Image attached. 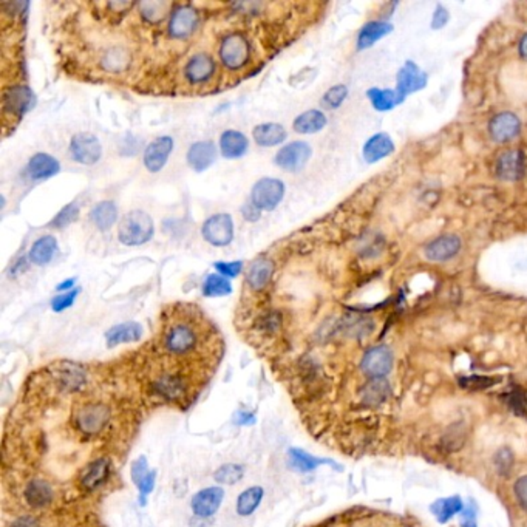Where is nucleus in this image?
Instances as JSON below:
<instances>
[{
    "instance_id": "1",
    "label": "nucleus",
    "mask_w": 527,
    "mask_h": 527,
    "mask_svg": "<svg viewBox=\"0 0 527 527\" xmlns=\"http://www.w3.org/2000/svg\"><path fill=\"white\" fill-rule=\"evenodd\" d=\"M155 234L152 217L144 211L127 212L119 223L118 237L124 246H141L149 243Z\"/></svg>"
},
{
    "instance_id": "2",
    "label": "nucleus",
    "mask_w": 527,
    "mask_h": 527,
    "mask_svg": "<svg viewBox=\"0 0 527 527\" xmlns=\"http://www.w3.org/2000/svg\"><path fill=\"white\" fill-rule=\"evenodd\" d=\"M284 183L277 178H262L250 191V203L260 211H274L284 198Z\"/></svg>"
},
{
    "instance_id": "3",
    "label": "nucleus",
    "mask_w": 527,
    "mask_h": 527,
    "mask_svg": "<svg viewBox=\"0 0 527 527\" xmlns=\"http://www.w3.org/2000/svg\"><path fill=\"white\" fill-rule=\"evenodd\" d=\"M218 53L224 67L229 70H240L248 64L250 56L249 42L243 34H229L221 40Z\"/></svg>"
},
{
    "instance_id": "4",
    "label": "nucleus",
    "mask_w": 527,
    "mask_h": 527,
    "mask_svg": "<svg viewBox=\"0 0 527 527\" xmlns=\"http://www.w3.org/2000/svg\"><path fill=\"white\" fill-rule=\"evenodd\" d=\"M201 235L207 243L217 248L228 246L234 240V221L229 213H215L207 218L201 228Z\"/></svg>"
},
{
    "instance_id": "5",
    "label": "nucleus",
    "mask_w": 527,
    "mask_h": 527,
    "mask_svg": "<svg viewBox=\"0 0 527 527\" xmlns=\"http://www.w3.org/2000/svg\"><path fill=\"white\" fill-rule=\"evenodd\" d=\"M198 345V333L195 331V328L189 323L184 322H178L175 325H172L166 337H164V347L172 354H177V356H181V354H187L196 348Z\"/></svg>"
},
{
    "instance_id": "6",
    "label": "nucleus",
    "mask_w": 527,
    "mask_h": 527,
    "mask_svg": "<svg viewBox=\"0 0 527 527\" xmlns=\"http://www.w3.org/2000/svg\"><path fill=\"white\" fill-rule=\"evenodd\" d=\"M311 150L309 144L304 141H294L289 143L275 153L274 162L275 166H279L283 170L288 172H297L306 166V162L311 158Z\"/></svg>"
},
{
    "instance_id": "7",
    "label": "nucleus",
    "mask_w": 527,
    "mask_h": 527,
    "mask_svg": "<svg viewBox=\"0 0 527 527\" xmlns=\"http://www.w3.org/2000/svg\"><path fill=\"white\" fill-rule=\"evenodd\" d=\"M70 153L76 162L94 166L102 157V145L94 135L77 133L70 141Z\"/></svg>"
},
{
    "instance_id": "8",
    "label": "nucleus",
    "mask_w": 527,
    "mask_h": 527,
    "mask_svg": "<svg viewBox=\"0 0 527 527\" xmlns=\"http://www.w3.org/2000/svg\"><path fill=\"white\" fill-rule=\"evenodd\" d=\"M393 367V353L388 347H375L362 357L360 368L371 379H385Z\"/></svg>"
},
{
    "instance_id": "9",
    "label": "nucleus",
    "mask_w": 527,
    "mask_h": 527,
    "mask_svg": "<svg viewBox=\"0 0 527 527\" xmlns=\"http://www.w3.org/2000/svg\"><path fill=\"white\" fill-rule=\"evenodd\" d=\"M427 85V74L421 70V68L411 62V60H407L402 67L399 73H397V79H396V93L397 96L404 99L409 96V94L422 90Z\"/></svg>"
},
{
    "instance_id": "10",
    "label": "nucleus",
    "mask_w": 527,
    "mask_h": 527,
    "mask_svg": "<svg viewBox=\"0 0 527 527\" xmlns=\"http://www.w3.org/2000/svg\"><path fill=\"white\" fill-rule=\"evenodd\" d=\"M198 28V13L191 5H179L170 14L169 34L174 39L191 38Z\"/></svg>"
},
{
    "instance_id": "11",
    "label": "nucleus",
    "mask_w": 527,
    "mask_h": 527,
    "mask_svg": "<svg viewBox=\"0 0 527 527\" xmlns=\"http://www.w3.org/2000/svg\"><path fill=\"white\" fill-rule=\"evenodd\" d=\"M36 98L27 85H14L4 91V111L5 115H13V118H22L28 110L33 109Z\"/></svg>"
},
{
    "instance_id": "12",
    "label": "nucleus",
    "mask_w": 527,
    "mask_h": 527,
    "mask_svg": "<svg viewBox=\"0 0 527 527\" xmlns=\"http://www.w3.org/2000/svg\"><path fill=\"white\" fill-rule=\"evenodd\" d=\"M174 138L172 136H158L145 147L144 150V166L150 174H158L164 169L166 162L174 150Z\"/></svg>"
},
{
    "instance_id": "13",
    "label": "nucleus",
    "mask_w": 527,
    "mask_h": 527,
    "mask_svg": "<svg viewBox=\"0 0 527 527\" xmlns=\"http://www.w3.org/2000/svg\"><path fill=\"white\" fill-rule=\"evenodd\" d=\"M521 132V121L512 111H501L489 123L490 138L497 143H509Z\"/></svg>"
},
{
    "instance_id": "14",
    "label": "nucleus",
    "mask_w": 527,
    "mask_h": 527,
    "mask_svg": "<svg viewBox=\"0 0 527 527\" xmlns=\"http://www.w3.org/2000/svg\"><path fill=\"white\" fill-rule=\"evenodd\" d=\"M497 175L504 181H518L526 175V157L521 150H507L497 161Z\"/></svg>"
},
{
    "instance_id": "15",
    "label": "nucleus",
    "mask_w": 527,
    "mask_h": 527,
    "mask_svg": "<svg viewBox=\"0 0 527 527\" xmlns=\"http://www.w3.org/2000/svg\"><path fill=\"white\" fill-rule=\"evenodd\" d=\"M109 418H110V411L106 405L91 404L77 413L76 424L84 431V433L93 435V433H98V431L107 424Z\"/></svg>"
},
{
    "instance_id": "16",
    "label": "nucleus",
    "mask_w": 527,
    "mask_h": 527,
    "mask_svg": "<svg viewBox=\"0 0 527 527\" xmlns=\"http://www.w3.org/2000/svg\"><path fill=\"white\" fill-rule=\"evenodd\" d=\"M224 498V490L220 487H206L192 498V511L195 516L211 518L218 511Z\"/></svg>"
},
{
    "instance_id": "17",
    "label": "nucleus",
    "mask_w": 527,
    "mask_h": 527,
    "mask_svg": "<svg viewBox=\"0 0 527 527\" xmlns=\"http://www.w3.org/2000/svg\"><path fill=\"white\" fill-rule=\"evenodd\" d=\"M461 240L460 237L447 234L430 241L426 248V257L430 262H448L460 254Z\"/></svg>"
},
{
    "instance_id": "18",
    "label": "nucleus",
    "mask_w": 527,
    "mask_h": 527,
    "mask_svg": "<svg viewBox=\"0 0 527 527\" xmlns=\"http://www.w3.org/2000/svg\"><path fill=\"white\" fill-rule=\"evenodd\" d=\"M213 72H215L213 59L207 53H203V51L189 59L184 68L186 79L192 85H200L207 82L212 77Z\"/></svg>"
},
{
    "instance_id": "19",
    "label": "nucleus",
    "mask_w": 527,
    "mask_h": 527,
    "mask_svg": "<svg viewBox=\"0 0 527 527\" xmlns=\"http://www.w3.org/2000/svg\"><path fill=\"white\" fill-rule=\"evenodd\" d=\"M215 158H217V149L212 141H198L194 143L191 147H189L187 155H186V161L189 164V167L195 170L196 174H201V172L209 169Z\"/></svg>"
},
{
    "instance_id": "20",
    "label": "nucleus",
    "mask_w": 527,
    "mask_h": 527,
    "mask_svg": "<svg viewBox=\"0 0 527 527\" xmlns=\"http://www.w3.org/2000/svg\"><path fill=\"white\" fill-rule=\"evenodd\" d=\"M59 161L48 153H36L27 164V177L33 181L47 179L59 174Z\"/></svg>"
},
{
    "instance_id": "21",
    "label": "nucleus",
    "mask_w": 527,
    "mask_h": 527,
    "mask_svg": "<svg viewBox=\"0 0 527 527\" xmlns=\"http://www.w3.org/2000/svg\"><path fill=\"white\" fill-rule=\"evenodd\" d=\"M394 152V143L387 133H376L370 138V140L364 144V160L370 164L381 161Z\"/></svg>"
},
{
    "instance_id": "22",
    "label": "nucleus",
    "mask_w": 527,
    "mask_h": 527,
    "mask_svg": "<svg viewBox=\"0 0 527 527\" xmlns=\"http://www.w3.org/2000/svg\"><path fill=\"white\" fill-rule=\"evenodd\" d=\"M274 275V263L267 258H258L250 263L248 274H246V283L253 291H263L267 284L271 283V279Z\"/></svg>"
},
{
    "instance_id": "23",
    "label": "nucleus",
    "mask_w": 527,
    "mask_h": 527,
    "mask_svg": "<svg viewBox=\"0 0 527 527\" xmlns=\"http://www.w3.org/2000/svg\"><path fill=\"white\" fill-rule=\"evenodd\" d=\"M249 149V141L245 133L238 131H226L220 136V150L224 158H241Z\"/></svg>"
},
{
    "instance_id": "24",
    "label": "nucleus",
    "mask_w": 527,
    "mask_h": 527,
    "mask_svg": "<svg viewBox=\"0 0 527 527\" xmlns=\"http://www.w3.org/2000/svg\"><path fill=\"white\" fill-rule=\"evenodd\" d=\"M143 337V326L136 322H126L115 325L106 333L107 347L113 348L121 343H131L140 340Z\"/></svg>"
},
{
    "instance_id": "25",
    "label": "nucleus",
    "mask_w": 527,
    "mask_h": 527,
    "mask_svg": "<svg viewBox=\"0 0 527 527\" xmlns=\"http://www.w3.org/2000/svg\"><path fill=\"white\" fill-rule=\"evenodd\" d=\"M110 475V464L107 460H96L81 473V486L85 490H96L107 481Z\"/></svg>"
},
{
    "instance_id": "26",
    "label": "nucleus",
    "mask_w": 527,
    "mask_h": 527,
    "mask_svg": "<svg viewBox=\"0 0 527 527\" xmlns=\"http://www.w3.org/2000/svg\"><path fill=\"white\" fill-rule=\"evenodd\" d=\"M254 141L260 147H274L287 140V128L277 123H265L253 131Z\"/></svg>"
},
{
    "instance_id": "27",
    "label": "nucleus",
    "mask_w": 527,
    "mask_h": 527,
    "mask_svg": "<svg viewBox=\"0 0 527 527\" xmlns=\"http://www.w3.org/2000/svg\"><path fill=\"white\" fill-rule=\"evenodd\" d=\"M393 31V27L384 21H371L365 23L357 36V50H367L373 47L377 40H381L387 34Z\"/></svg>"
},
{
    "instance_id": "28",
    "label": "nucleus",
    "mask_w": 527,
    "mask_h": 527,
    "mask_svg": "<svg viewBox=\"0 0 527 527\" xmlns=\"http://www.w3.org/2000/svg\"><path fill=\"white\" fill-rule=\"evenodd\" d=\"M57 253V241L53 235H44L34 241L30 249V260L38 266H45Z\"/></svg>"
},
{
    "instance_id": "29",
    "label": "nucleus",
    "mask_w": 527,
    "mask_h": 527,
    "mask_svg": "<svg viewBox=\"0 0 527 527\" xmlns=\"http://www.w3.org/2000/svg\"><path fill=\"white\" fill-rule=\"evenodd\" d=\"M25 499L34 509H42L53 499V489L44 479H33L25 489Z\"/></svg>"
},
{
    "instance_id": "30",
    "label": "nucleus",
    "mask_w": 527,
    "mask_h": 527,
    "mask_svg": "<svg viewBox=\"0 0 527 527\" xmlns=\"http://www.w3.org/2000/svg\"><path fill=\"white\" fill-rule=\"evenodd\" d=\"M326 126V116L321 110H306L294 119V131L301 135L317 133Z\"/></svg>"
},
{
    "instance_id": "31",
    "label": "nucleus",
    "mask_w": 527,
    "mask_h": 527,
    "mask_svg": "<svg viewBox=\"0 0 527 527\" xmlns=\"http://www.w3.org/2000/svg\"><path fill=\"white\" fill-rule=\"evenodd\" d=\"M90 218L99 231H109L118 220V207L110 200L99 201L93 206Z\"/></svg>"
},
{
    "instance_id": "32",
    "label": "nucleus",
    "mask_w": 527,
    "mask_h": 527,
    "mask_svg": "<svg viewBox=\"0 0 527 527\" xmlns=\"http://www.w3.org/2000/svg\"><path fill=\"white\" fill-rule=\"evenodd\" d=\"M390 384L385 379H371V381L362 388V401L370 407H377L390 397Z\"/></svg>"
},
{
    "instance_id": "33",
    "label": "nucleus",
    "mask_w": 527,
    "mask_h": 527,
    "mask_svg": "<svg viewBox=\"0 0 527 527\" xmlns=\"http://www.w3.org/2000/svg\"><path fill=\"white\" fill-rule=\"evenodd\" d=\"M288 456H289L291 467L294 470H299V472H304V473L313 472L317 467H321V465H323V464H330L334 467L333 461L323 460V457H316L313 455L306 453L305 450H301V448H289Z\"/></svg>"
},
{
    "instance_id": "34",
    "label": "nucleus",
    "mask_w": 527,
    "mask_h": 527,
    "mask_svg": "<svg viewBox=\"0 0 527 527\" xmlns=\"http://www.w3.org/2000/svg\"><path fill=\"white\" fill-rule=\"evenodd\" d=\"M461 511H464V503L460 497L443 498L431 504V514L435 515V518L439 523H447L450 518H453Z\"/></svg>"
},
{
    "instance_id": "35",
    "label": "nucleus",
    "mask_w": 527,
    "mask_h": 527,
    "mask_svg": "<svg viewBox=\"0 0 527 527\" xmlns=\"http://www.w3.org/2000/svg\"><path fill=\"white\" fill-rule=\"evenodd\" d=\"M367 96L371 102V106L375 107L377 111H390L393 110L397 104H401V98L397 96L396 90H385V89H370L367 91Z\"/></svg>"
},
{
    "instance_id": "36",
    "label": "nucleus",
    "mask_w": 527,
    "mask_h": 527,
    "mask_svg": "<svg viewBox=\"0 0 527 527\" xmlns=\"http://www.w3.org/2000/svg\"><path fill=\"white\" fill-rule=\"evenodd\" d=\"M265 492L262 487L254 486L245 492H241L237 498V514L240 516H249L255 512V509L260 506Z\"/></svg>"
},
{
    "instance_id": "37",
    "label": "nucleus",
    "mask_w": 527,
    "mask_h": 527,
    "mask_svg": "<svg viewBox=\"0 0 527 527\" xmlns=\"http://www.w3.org/2000/svg\"><path fill=\"white\" fill-rule=\"evenodd\" d=\"M232 292L231 282L220 274H209L203 282V294L206 297H224Z\"/></svg>"
},
{
    "instance_id": "38",
    "label": "nucleus",
    "mask_w": 527,
    "mask_h": 527,
    "mask_svg": "<svg viewBox=\"0 0 527 527\" xmlns=\"http://www.w3.org/2000/svg\"><path fill=\"white\" fill-rule=\"evenodd\" d=\"M155 390H157L166 399H178V397L184 393V384L177 376H162L155 384Z\"/></svg>"
},
{
    "instance_id": "39",
    "label": "nucleus",
    "mask_w": 527,
    "mask_h": 527,
    "mask_svg": "<svg viewBox=\"0 0 527 527\" xmlns=\"http://www.w3.org/2000/svg\"><path fill=\"white\" fill-rule=\"evenodd\" d=\"M245 477V467L241 464H224L215 472L213 478L220 484H226V486H232L237 484Z\"/></svg>"
},
{
    "instance_id": "40",
    "label": "nucleus",
    "mask_w": 527,
    "mask_h": 527,
    "mask_svg": "<svg viewBox=\"0 0 527 527\" xmlns=\"http://www.w3.org/2000/svg\"><path fill=\"white\" fill-rule=\"evenodd\" d=\"M79 213H81L79 206H77L76 203L67 204L55 215V218L50 221L48 226L53 229H64L79 218Z\"/></svg>"
},
{
    "instance_id": "41",
    "label": "nucleus",
    "mask_w": 527,
    "mask_h": 527,
    "mask_svg": "<svg viewBox=\"0 0 527 527\" xmlns=\"http://www.w3.org/2000/svg\"><path fill=\"white\" fill-rule=\"evenodd\" d=\"M347 96H348V89L345 87L343 84H339V85H334V87H331L323 94L322 102H323V106L328 109H339L345 102V99H347Z\"/></svg>"
},
{
    "instance_id": "42",
    "label": "nucleus",
    "mask_w": 527,
    "mask_h": 527,
    "mask_svg": "<svg viewBox=\"0 0 527 527\" xmlns=\"http://www.w3.org/2000/svg\"><path fill=\"white\" fill-rule=\"evenodd\" d=\"M140 11L147 22L157 23L166 16V13H164L166 11V5L160 2H144L140 4Z\"/></svg>"
},
{
    "instance_id": "43",
    "label": "nucleus",
    "mask_w": 527,
    "mask_h": 527,
    "mask_svg": "<svg viewBox=\"0 0 527 527\" xmlns=\"http://www.w3.org/2000/svg\"><path fill=\"white\" fill-rule=\"evenodd\" d=\"M77 294H79V289H72L68 292L57 294V296L51 300V309H53L55 313H62V311L72 308L76 301Z\"/></svg>"
},
{
    "instance_id": "44",
    "label": "nucleus",
    "mask_w": 527,
    "mask_h": 527,
    "mask_svg": "<svg viewBox=\"0 0 527 527\" xmlns=\"http://www.w3.org/2000/svg\"><path fill=\"white\" fill-rule=\"evenodd\" d=\"M494 462H495L498 473L503 475V477H507L514 467V455L511 450H509V448H501V450L495 455Z\"/></svg>"
},
{
    "instance_id": "45",
    "label": "nucleus",
    "mask_w": 527,
    "mask_h": 527,
    "mask_svg": "<svg viewBox=\"0 0 527 527\" xmlns=\"http://www.w3.org/2000/svg\"><path fill=\"white\" fill-rule=\"evenodd\" d=\"M155 481H157V472L149 470V473H147L145 477L141 479V482L136 486L138 490H140V495H141V506L145 504V497H149L153 492Z\"/></svg>"
},
{
    "instance_id": "46",
    "label": "nucleus",
    "mask_w": 527,
    "mask_h": 527,
    "mask_svg": "<svg viewBox=\"0 0 527 527\" xmlns=\"http://www.w3.org/2000/svg\"><path fill=\"white\" fill-rule=\"evenodd\" d=\"M215 270L220 272L223 277H237L243 270V262H218L215 263Z\"/></svg>"
},
{
    "instance_id": "47",
    "label": "nucleus",
    "mask_w": 527,
    "mask_h": 527,
    "mask_svg": "<svg viewBox=\"0 0 527 527\" xmlns=\"http://www.w3.org/2000/svg\"><path fill=\"white\" fill-rule=\"evenodd\" d=\"M126 62H127L126 55L119 50H111L106 55V57H104V64L107 65L109 70H113V72H118L119 68H123Z\"/></svg>"
},
{
    "instance_id": "48",
    "label": "nucleus",
    "mask_w": 527,
    "mask_h": 527,
    "mask_svg": "<svg viewBox=\"0 0 527 527\" xmlns=\"http://www.w3.org/2000/svg\"><path fill=\"white\" fill-rule=\"evenodd\" d=\"M147 473H149V465H147V460L144 456L138 457V460L132 464V470H131L132 481L138 486V484L141 482V479L145 477Z\"/></svg>"
},
{
    "instance_id": "49",
    "label": "nucleus",
    "mask_w": 527,
    "mask_h": 527,
    "mask_svg": "<svg viewBox=\"0 0 527 527\" xmlns=\"http://www.w3.org/2000/svg\"><path fill=\"white\" fill-rule=\"evenodd\" d=\"M448 19H450V14H448L447 8H444L443 5H438L435 8L433 17H431V28H433V30L444 28L445 25L448 23Z\"/></svg>"
},
{
    "instance_id": "50",
    "label": "nucleus",
    "mask_w": 527,
    "mask_h": 527,
    "mask_svg": "<svg viewBox=\"0 0 527 527\" xmlns=\"http://www.w3.org/2000/svg\"><path fill=\"white\" fill-rule=\"evenodd\" d=\"M515 497L518 499V503L527 511V475L526 477H521L520 479H516L515 482Z\"/></svg>"
},
{
    "instance_id": "51",
    "label": "nucleus",
    "mask_w": 527,
    "mask_h": 527,
    "mask_svg": "<svg viewBox=\"0 0 527 527\" xmlns=\"http://www.w3.org/2000/svg\"><path fill=\"white\" fill-rule=\"evenodd\" d=\"M141 145V141L136 140V136H126L123 143H121L119 145V152L123 155H127V157H131V155H135L138 153V147Z\"/></svg>"
},
{
    "instance_id": "52",
    "label": "nucleus",
    "mask_w": 527,
    "mask_h": 527,
    "mask_svg": "<svg viewBox=\"0 0 527 527\" xmlns=\"http://www.w3.org/2000/svg\"><path fill=\"white\" fill-rule=\"evenodd\" d=\"M241 213H243V218L249 223H255L262 218V211L257 209L253 203H248L241 207Z\"/></svg>"
},
{
    "instance_id": "53",
    "label": "nucleus",
    "mask_w": 527,
    "mask_h": 527,
    "mask_svg": "<svg viewBox=\"0 0 527 527\" xmlns=\"http://www.w3.org/2000/svg\"><path fill=\"white\" fill-rule=\"evenodd\" d=\"M235 426H254L255 424V416L249 411H237L234 416Z\"/></svg>"
},
{
    "instance_id": "54",
    "label": "nucleus",
    "mask_w": 527,
    "mask_h": 527,
    "mask_svg": "<svg viewBox=\"0 0 527 527\" xmlns=\"http://www.w3.org/2000/svg\"><path fill=\"white\" fill-rule=\"evenodd\" d=\"M10 527H39V523L33 516H22L19 520H16Z\"/></svg>"
},
{
    "instance_id": "55",
    "label": "nucleus",
    "mask_w": 527,
    "mask_h": 527,
    "mask_svg": "<svg viewBox=\"0 0 527 527\" xmlns=\"http://www.w3.org/2000/svg\"><path fill=\"white\" fill-rule=\"evenodd\" d=\"M27 266H28L27 258H25V257H21L19 260H17V262L14 263L13 270H11V275H13V277H16V275H19V274L25 272V270H27Z\"/></svg>"
},
{
    "instance_id": "56",
    "label": "nucleus",
    "mask_w": 527,
    "mask_h": 527,
    "mask_svg": "<svg viewBox=\"0 0 527 527\" xmlns=\"http://www.w3.org/2000/svg\"><path fill=\"white\" fill-rule=\"evenodd\" d=\"M76 283V279H68V280H65V282H60L59 284H57V287H56V291H59V292H68V289H70L72 291V288H73V284Z\"/></svg>"
},
{
    "instance_id": "57",
    "label": "nucleus",
    "mask_w": 527,
    "mask_h": 527,
    "mask_svg": "<svg viewBox=\"0 0 527 527\" xmlns=\"http://www.w3.org/2000/svg\"><path fill=\"white\" fill-rule=\"evenodd\" d=\"M520 55L523 59L527 60V33L521 38L520 40Z\"/></svg>"
},
{
    "instance_id": "58",
    "label": "nucleus",
    "mask_w": 527,
    "mask_h": 527,
    "mask_svg": "<svg viewBox=\"0 0 527 527\" xmlns=\"http://www.w3.org/2000/svg\"><path fill=\"white\" fill-rule=\"evenodd\" d=\"M462 527H477V523H475L473 520H467L462 523Z\"/></svg>"
}]
</instances>
